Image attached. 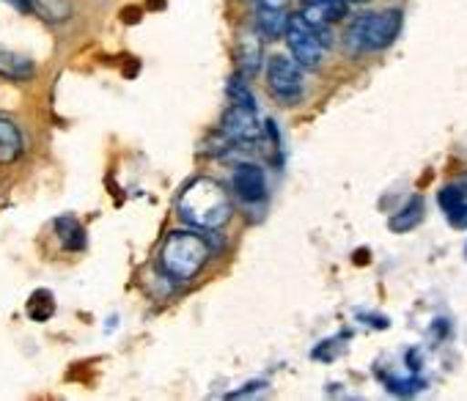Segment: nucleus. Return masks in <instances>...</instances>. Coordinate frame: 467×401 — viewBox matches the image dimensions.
<instances>
[{
	"label": "nucleus",
	"mask_w": 467,
	"mask_h": 401,
	"mask_svg": "<svg viewBox=\"0 0 467 401\" xmlns=\"http://www.w3.org/2000/svg\"><path fill=\"white\" fill-rule=\"evenodd\" d=\"M179 218L190 226H195L198 231H217L231 221V200L228 192L223 190L220 181L214 179H195L184 187V192L179 195Z\"/></svg>",
	"instance_id": "obj_1"
},
{
	"label": "nucleus",
	"mask_w": 467,
	"mask_h": 401,
	"mask_svg": "<svg viewBox=\"0 0 467 401\" xmlns=\"http://www.w3.org/2000/svg\"><path fill=\"white\" fill-rule=\"evenodd\" d=\"M20 154H23V135H20V129L12 121L0 118V165L15 162Z\"/></svg>",
	"instance_id": "obj_12"
},
{
	"label": "nucleus",
	"mask_w": 467,
	"mask_h": 401,
	"mask_svg": "<svg viewBox=\"0 0 467 401\" xmlns=\"http://www.w3.org/2000/svg\"><path fill=\"white\" fill-rule=\"evenodd\" d=\"M237 67L245 80H251L262 69V36H245L237 50Z\"/></svg>",
	"instance_id": "obj_11"
},
{
	"label": "nucleus",
	"mask_w": 467,
	"mask_h": 401,
	"mask_svg": "<svg viewBox=\"0 0 467 401\" xmlns=\"http://www.w3.org/2000/svg\"><path fill=\"white\" fill-rule=\"evenodd\" d=\"M231 187L245 200V204H259V200L267 198V179L256 162H240L237 168H234Z\"/></svg>",
	"instance_id": "obj_7"
},
{
	"label": "nucleus",
	"mask_w": 467,
	"mask_h": 401,
	"mask_svg": "<svg viewBox=\"0 0 467 401\" xmlns=\"http://www.w3.org/2000/svg\"><path fill=\"white\" fill-rule=\"evenodd\" d=\"M286 26H289V15L281 6H265V4H259L256 28H259V36L262 39L273 42V39L286 36Z\"/></svg>",
	"instance_id": "obj_10"
},
{
	"label": "nucleus",
	"mask_w": 467,
	"mask_h": 401,
	"mask_svg": "<svg viewBox=\"0 0 467 401\" xmlns=\"http://www.w3.org/2000/svg\"><path fill=\"white\" fill-rule=\"evenodd\" d=\"M9 6H15L17 12H23V15H34L36 9H39V4L36 0H6Z\"/></svg>",
	"instance_id": "obj_17"
},
{
	"label": "nucleus",
	"mask_w": 467,
	"mask_h": 401,
	"mask_svg": "<svg viewBox=\"0 0 467 401\" xmlns=\"http://www.w3.org/2000/svg\"><path fill=\"white\" fill-rule=\"evenodd\" d=\"M36 75V64L9 47H0V77L12 83H26Z\"/></svg>",
	"instance_id": "obj_9"
},
{
	"label": "nucleus",
	"mask_w": 467,
	"mask_h": 401,
	"mask_svg": "<svg viewBox=\"0 0 467 401\" xmlns=\"http://www.w3.org/2000/svg\"><path fill=\"white\" fill-rule=\"evenodd\" d=\"M209 256H212V248L203 234L173 231V234H168V240L160 251V264L168 278L184 283V281H192L203 270Z\"/></svg>",
	"instance_id": "obj_2"
},
{
	"label": "nucleus",
	"mask_w": 467,
	"mask_h": 401,
	"mask_svg": "<svg viewBox=\"0 0 467 401\" xmlns=\"http://www.w3.org/2000/svg\"><path fill=\"white\" fill-rule=\"evenodd\" d=\"M445 218H448V223L453 226V229H467V200L464 204H459V207H453L451 212H445Z\"/></svg>",
	"instance_id": "obj_16"
},
{
	"label": "nucleus",
	"mask_w": 467,
	"mask_h": 401,
	"mask_svg": "<svg viewBox=\"0 0 467 401\" xmlns=\"http://www.w3.org/2000/svg\"><path fill=\"white\" fill-rule=\"evenodd\" d=\"M286 45L297 64L306 69H319L325 64V53L333 45L330 26H314L303 15H292L286 26Z\"/></svg>",
	"instance_id": "obj_4"
},
{
	"label": "nucleus",
	"mask_w": 467,
	"mask_h": 401,
	"mask_svg": "<svg viewBox=\"0 0 467 401\" xmlns=\"http://www.w3.org/2000/svg\"><path fill=\"white\" fill-rule=\"evenodd\" d=\"M56 234H58L61 248L69 251V253H78V251L86 248V229L75 218H58L56 221Z\"/></svg>",
	"instance_id": "obj_13"
},
{
	"label": "nucleus",
	"mask_w": 467,
	"mask_h": 401,
	"mask_svg": "<svg viewBox=\"0 0 467 401\" xmlns=\"http://www.w3.org/2000/svg\"><path fill=\"white\" fill-rule=\"evenodd\" d=\"M220 132L231 143H254V138L259 132L256 108L254 105H243V102H231V108L223 116Z\"/></svg>",
	"instance_id": "obj_6"
},
{
	"label": "nucleus",
	"mask_w": 467,
	"mask_h": 401,
	"mask_svg": "<svg viewBox=\"0 0 467 401\" xmlns=\"http://www.w3.org/2000/svg\"><path fill=\"white\" fill-rule=\"evenodd\" d=\"M56 314V300L47 289H36L28 300V316L34 322H50Z\"/></svg>",
	"instance_id": "obj_15"
},
{
	"label": "nucleus",
	"mask_w": 467,
	"mask_h": 401,
	"mask_svg": "<svg viewBox=\"0 0 467 401\" xmlns=\"http://www.w3.org/2000/svg\"><path fill=\"white\" fill-rule=\"evenodd\" d=\"M401 12L399 9H385V12H368L355 17L347 26V47L349 53H379L390 47L401 31Z\"/></svg>",
	"instance_id": "obj_3"
},
{
	"label": "nucleus",
	"mask_w": 467,
	"mask_h": 401,
	"mask_svg": "<svg viewBox=\"0 0 467 401\" xmlns=\"http://www.w3.org/2000/svg\"><path fill=\"white\" fill-rule=\"evenodd\" d=\"M303 64L289 56H270L267 61V86L275 99L284 105H297L306 94V75Z\"/></svg>",
	"instance_id": "obj_5"
},
{
	"label": "nucleus",
	"mask_w": 467,
	"mask_h": 401,
	"mask_svg": "<svg viewBox=\"0 0 467 401\" xmlns=\"http://www.w3.org/2000/svg\"><path fill=\"white\" fill-rule=\"evenodd\" d=\"M347 4H368V0H347Z\"/></svg>",
	"instance_id": "obj_19"
},
{
	"label": "nucleus",
	"mask_w": 467,
	"mask_h": 401,
	"mask_svg": "<svg viewBox=\"0 0 467 401\" xmlns=\"http://www.w3.org/2000/svg\"><path fill=\"white\" fill-rule=\"evenodd\" d=\"M420 221H423V198L415 195V198L407 200V207L396 218H390V231H396V234L412 231Z\"/></svg>",
	"instance_id": "obj_14"
},
{
	"label": "nucleus",
	"mask_w": 467,
	"mask_h": 401,
	"mask_svg": "<svg viewBox=\"0 0 467 401\" xmlns=\"http://www.w3.org/2000/svg\"><path fill=\"white\" fill-rule=\"evenodd\" d=\"M464 256H467V245H464Z\"/></svg>",
	"instance_id": "obj_20"
},
{
	"label": "nucleus",
	"mask_w": 467,
	"mask_h": 401,
	"mask_svg": "<svg viewBox=\"0 0 467 401\" xmlns=\"http://www.w3.org/2000/svg\"><path fill=\"white\" fill-rule=\"evenodd\" d=\"M259 4H265V6H284L286 0H259Z\"/></svg>",
	"instance_id": "obj_18"
},
{
	"label": "nucleus",
	"mask_w": 467,
	"mask_h": 401,
	"mask_svg": "<svg viewBox=\"0 0 467 401\" xmlns=\"http://www.w3.org/2000/svg\"><path fill=\"white\" fill-rule=\"evenodd\" d=\"M347 0H303V17L314 26H333L347 17Z\"/></svg>",
	"instance_id": "obj_8"
}]
</instances>
